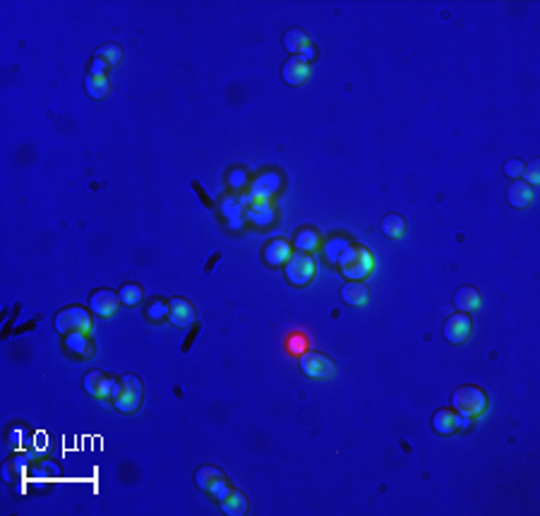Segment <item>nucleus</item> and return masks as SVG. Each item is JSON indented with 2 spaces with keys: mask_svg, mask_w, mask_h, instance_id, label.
I'll return each instance as SVG.
<instances>
[{
  "mask_svg": "<svg viewBox=\"0 0 540 516\" xmlns=\"http://www.w3.org/2000/svg\"><path fill=\"white\" fill-rule=\"evenodd\" d=\"M337 267L341 269V274L351 281H363L374 271V255L363 245H353L348 243V247L344 250V255L339 257Z\"/></svg>",
  "mask_w": 540,
  "mask_h": 516,
  "instance_id": "1",
  "label": "nucleus"
},
{
  "mask_svg": "<svg viewBox=\"0 0 540 516\" xmlns=\"http://www.w3.org/2000/svg\"><path fill=\"white\" fill-rule=\"evenodd\" d=\"M142 399H144V387L137 374H123V377L115 379L111 401H113V406L120 413H135L142 406Z\"/></svg>",
  "mask_w": 540,
  "mask_h": 516,
  "instance_id": "2",
  "label": "nucleus"
},
{
  "mask_svg": "<svg viewBox=\"0 0 540 516\" xmlns=\"http://www.w3.org/2000/svg\"><path fill=\"white\" fill-rule=\"evenodd\" d=\"M485 408H488L485 389L475 384H464L451 394V411H456L461 418H478L480 413H485Z\"/></svg>",
  "mask_w": 540,
  "mask_h": 516,
  "instance_id": "3",
  "label": "nucleus"
},
{
  "mask_svg": "<svg viewBox=\"0 0 540 516\" xmlns=\"http://www.w3.org/2000/svg\"><path fill=\"white\" fill-rule=\"evenodd\" d=\"M53 327L63 337H72V334H91L94 322H91V315L82 305H67V308H63L56 315Z\"/></svg>",
  "mask_w": 540,
  "mask_h": 516,
  "instance_id": "4",
  "label": "nucleus"
},
{
  "mask_svg": "<svg viewBox=\"0 0 540 516\" xmlns=\"http://www.w3.org/2000/svg\"><path fill=\"white\" fill-rule=\"evenodd\" d=\"M284 265H286V279L293 286H308L315 279V271H317L315 257L310 252H293Z\"/></svg>",
  "mask_w": 540,
  "mask_h": 516,
  "instance_id": "5",
  "label": "nucleus"
},
{
  "mask_svg": "<svg viewBox=\"0 0 540 516\" xmlns=\"http://www.w3.org/2000/svg\"><path fill=\"white\" fill-rule=\"evenodd\" d=\"M243 204V216L247 221L257 223V226H269L274 221V207H271L269 199H255L252 194H245L240 199Z\"/></svg>",
  "mask_w": 540,
  "mask_h": 516,
  "instance_id": "6",
  "label": "nucleus"
},
{
  "mask_svg": "<svg viewBox=\"0 0 540 516\" xmlns=\"http://www.w3.org/2000/svg\"><path fill=\"white\" fill-rule=\"evenodd\" d=\"M300 370H303V374H308V377H313V379H324L334 374V363L324 353L305 350V353L300 355Z\"/></svg>",
  "mask_w": 540,
  "mask_h": 516,
  "instance_id": "7",
  "label": "nucleus"
},
{
  "mask_svg": "<svg viewBox=\"0 0 540 516\" xmlns=\"http://www.w3.org/2000/svg\"><path fill=\"white\" fill-rule=\"evenodd\" d=\"M471 425V418H461L456 411H449V408H440L432 416V430L442 437H449L454 432L464 430V427Z\"/></svg>",
  "mask_w": 540,
  "mask_h": 516,
  "instance_id": "8",
  "label": "nucleus"
},
{
  "mask_svg": "<svg viewBox=\"0 0 540 516\" xmlns=\"http://www.w3.org/2000/svg\"><path fill=\"white\" fill-rule=\"evenodd\" d=\"M214 500L218 502L221 512L228 514V516H240V514L247 512V500H245V495H243L238 488H231V485H223V488L218 490L216 495H214Z\"/></svg>",
  "mask_w": 540,
  "mask_h": 516,
  "instance_id": "9",
  "label": "nucleus"
},
{
  "mask_svg": "<svg viewBox=\"0 0 540 516\" xmlns=\"http://www.w3.org/2000/svg\"><path fill=\"white\" fill-rule=\"evenodd\" d=\"M310 75H313V65H310L303 56H291L289 60L284 63V67H281V77H284V82L291 87H300Z\"/></svg>",
  "mask_w": 540,
  "mask_h": 516,
  "instance_id": "10",
  "label": "nucleus"
},
{
  "mask_svg": "<svg viewBox=\"0 0 540 516\" xmlns=\"http://www.w3.org/2000/svg\"><path fill=\"white\" fill-rule=\"evenodd\" d=\"M120 305V295L109 289H99L89 295V310L99 317H113Z\"/></svg>",
  "mask_w": 540,
  "mask_h": 516,
  "instance_id": "11",
  "label": "nucleus"
},
{
  "mask_svg": "<svg viewBox=\"0 0 540 516\" xmlns=\"http://www.w3.org/2000/svg\"><path fill=\"white\" fill-rule=\"evenodd\" d=\"M473 332V322H471L469 313H456L447 319L445 324V339L449 344H464Z\"/></svg>",
  "mask_w": 540,
  "mask_h": 516,
  "instance_id": "12",
  "label": "nucleus"
},
{
  "mask_svg": "<svg viewBox=\"0 0 540 516\" xmlns=\"http://www.w3.org/2000/svg\"><path fill=\"white\" fill-rule=\"evenodd\" d=\"M113 384H115V379L109 377L106 372H101V370H89V372L85 374V389H87V394L94 399H111Z\"/></svg>",
  "mask_w": 540,
  "mask_h": 516,
  "instance_id": "13",
  "label": "nucleus"
},
{
  "mask_svg": "<svg viewBox=\"0 0 540 516\" xmlns=\"http://www.w3.org/2000/svg\"><path fill=\"white\" fill-rule=\"evenodd\" d=\"M194 483L199 485V490H204V493L214 497L223 485H228V480H226V475L221 473V469H216V466H202V469H197V473H194Z\"/></svg>",
  "mask_w": 540,
  "mask_h": 516,
  "instance_id": "14",
  "label": "nucleus"
},
{
  "mask_svg": "<svg viewBox=\"0 0 540 516\" xmlns=\"http://www.w3.org/2000/svg\"><path fill=\"white\" fill-rule=\"evenodd\" d=\"M310 341H313V334L305 327H291L289 332L281 339V348L289 355H303L305 350H310Z\"/></svg>",
  "mask_w": 540,
  "mask_h": 516,
  "instance_id": "15",
  "label": "nucleus"
},
{
  "mask_svg": "<svg viewBox=\"0 0 540 516\" xmlns=\"http://www.w3.org/2000/svg\"><path fill=\"white\" fill-rule=\"evenodd\" d=\"M279 188H281V178H279V173L267 171V173L257 175V178L252 180L250 194H252V197H255V199H271V194L279 192Z\"/></svg>",
  "mask_w": 540,
  "mask_h": 516,
  "instance_id": "16",
  "label": "nucleus"
},
{
  "mask_svg": "<svg viewBox=\"0 0 540 516\" xmlns=\"http://www.w3.org/2000/svg\"><path fill=\"white\" fill-rule=\"evenodd\" d=\"M168 322L173 327H188V324L194 322V308L190 300L185 298H173L168 303Z\"/></svg>",
  "mask_w": 540,
  "mask_h": 516,
  "instance_id": "17",
  "label": "nucleus"
},
{
  "mask_svg": "<svg viewBox=\"0 0 540 516\" xmlns=\"http://www.w3.org/2000/svg\"><path fill=\"white\" fill-rule=\"evenodd\" d=\"M262 257H265L267 265L276 267V265H284L286 260L291 257V243L286 238H274L265 245L262 250Z\"/></svg>",
  "mask_w": 540,
  "mask_h": 516,
  "instance_id": "18",
  "label": "nucleus"
},
{
  "mask_svg": "<svg viewBox=\"0 0 540 516\" xmlns=\"http://www.w3.org/2000/svg\"><path fill=\"white\" fill-rule=\"evenodd\" d=\"M480 300H483V295H480L478 289H473V286H461V289L454 293V305L459 313H473V310H478Z\"/></svg>",
  "mask_w": 540,
  "mask_h": 516,
  "instance_id": "19",
  "label": "nucleus"
},
{
  "mask_svg": "<svg viewBox=\"0 0 540 516\" xmlns=\"http://www.w3.org/2000/svg\"><path fill=\"white\" fill-rule=\"evenodd\" d=\"M319 233H317V228H310V226H303V228H298V231L293 233V247L298 252H313V250H317L319 247Z\"/></svg>",
  "mask_w": 540,
  "mask_h": 516,
  "instance_id": "20",
  "label": "nucleus"
},
{
  "mask_svg": "<svg viewBox=\"0 0 540 516\" xmlns=\"http://www.w3.org/2000/svg\"><path fill=\"white\" fill-rule=\"evenodd\" d=\"M507 199H509V204L517 207V209L528 207V204L533 202V188L528 183H524V180H517V183L509 185Z\"/></svg>",
  "mask_w": 540,
  "mask_h": 516,
  "instance_id": "21",
  "label": "nucleus"
},
{
  "mask_svg": "<svg viewBox=\"0 0 540 516\" xmlns=\"http://www.w3.org/2000/svg\"><path fill=\"white\" fill-rule=\"evenodd\" d=\"M368 298H370V291L365 289L360 281H348V284L341 289V300L348 305H356V308H360V305L368 303Z\"/></svg>",
  "mask_w": 540,
  "mask_h": 516,
  "instance_id": "22",
  "label": "nucleus"
},
{
  "mask_svg": "<svg viewBox=\"0 0 540 516\" xmlns=\"http://www.w3.org/2000/svg\"><path fill=\"white\" fill-rule=\"evenodd\" d=\"M308 46H310V38L303 29H289V32L284 34V48L291 53V56H300Z\"/></svg>",
  "mask_w": 540,
  "mask_h": 516,
  "instance_id": "23",
  "label": "nucleus"
},
{
  "mask_svg": "<svg viewBox=\"0 0 540 516\" xmlns=\"http://www.w3.org/2000/svg\"><path fill=\"white\" fill-rule=\"evenodd\" d=\"M382 233H387L394 240H401L406 236V218L398 216V214H387L382 218Z\"/></svg>",
  "mask_w": 540,
  "mask_h": 516,
  "instance_id": "24",
  "label": "nucleus"
},
{
  "mask_svg": "<svg viewBox=\"0 0 540 516\" xmlns=\"http://www.w3.org/2000/svg\"><path fill=\"white\" fill-rule=\"evenodd\" d=\"M221 212H223V216H226V221H228V226L231 228H240L243 226V204H240V199H223L221 202Z\"/></svg>",
  "mask_w": 540,
  "mask_h": 516,
  "instance_id": "25",
  "label": "nucleus"
},
{
  "mask_svg": "<svg viewBox=\"0 0 540 516\" xmlns=\"http://www.w3.org/2000/svg\"><path fill=\"white\" fill-rule=\"evenodd\" d=\"M85 89H87V94H89L91 99H104V96L109 94V80H106V77H101V75H87Z\"/></svg>",
  "mask_w": 540,
  "mask_h": 516,
  "instance_id": "26",
  "label": "nucleus"
},
{
  "mask_svg": "<svg viewBox=\"0 0 540 516\" xmlns=\"http://www.w3.org/2000/svg\"><path fill=\"white\" fill-rule=\"evenodd\" d=\"M67 350H72L75 355H82V358H89L91 355V344H89V334H72L67 337Z\"/></svg>",
  "mask_w": 540,
  "mask_h": 516,
  "instance_id": "27",
  "label": "nucleus"
},
{
  "mask_svg": "<svg viewBox=\"0 0 540 516\" xmlns=\"http://www.w3.org/2000/svg\"><path fill=\"white\" fill-rule=\"evenodd\" d=\"M120 303L128 305V308H135V305L142 303L144 298V289L139 284H125L123 289H120Z\"/></svg>",
  "mask_w": 540,
  "mask_h": 516,
  "instance_id": "28",
  "label": "nucleus"
},
{
  "mask_svg": "<svg viewBox=\"0 0 540 516\" xmlns=\"http://www.w3.org/2000/svg\"><path fill=\"white\" fill-rule=\"evenodd\" d=\"M96 56L104 58V60L109 63V67H115V65L120 63V58H123V53H120V46L106 43V46H101L99 51H96Z\"/></svg>",
  "mask_w": 540,
  "mask_h": 516,
  "instance_id": "29",
  "label": "nucleus"
},
{
  "mask_svg": "<svg viewBox=\"0 0 540 516\" xmlns=\"http://www.w3.org/2000/svg\"><path fill=\"white\" fill-rule=\"evenodd\" d=\"M348 247V240H344V238H334V240L327 243V260L332 262V265H337L339 257L344 255V250Z\"/></svg>",
  "mask_w": 540,
  "mask_h": 516,
  "instance_id": "30",
  "label": "nucleus"
},
{
  "mask_svg": "<svg viewBox=\"0 0 540 516\" xmlns=\"http://www.w3.org/2000/svg\"><path fill=\"white\" fill-rule=\"evenodd\" d=\"M147 317L152 319V322H161V319H168V303H164V300H154V303H149Z\"/></svg>",
  "mask_w": 540,
  "mask_h": 516,
  "instance_id": "31",
  "label": "nucleus"
},
{
  "mask_svg": "<svg viewBox=\"0 0 540 516\" xmlns=\"http://www.w3.org/2000/svg\"><path fill=\"white\" fill-rule=\"evenodd\" d=\"M524 183H528L531 188H536L540 183V161H531L528 164V168H524Z\"/></svg>",
  "mask_w": 540,
  "mask_h": 516,
  "instance_id": "32",
  "label": "nucleus"
},
{
  "mask_svg": "<svg viewBox=\"0 0 540 516\" xmlns=\"http://www.w3.org/2000/svg\"><path fill=\"white\" fill-rule=\"evenodd\" d=\"M524 168H526V166H524L521 159H509L507 166H504V175H507V178H512V180H521Z\"/></svg>",
  "mask_w": 540,
  "mask_h": 516,
  "instance_id": "33",
  "label": "nucleus"
},
{
  "mask_svg": "<svg viewBox=\"0 0 540 516\" xmlns=\"http://www.w3.org/2000/svg\"><path fill=\"white\" fill-rule=\"evenodd\" d=\"M106 72H109V63H106L104 58H99V56L91 58V63H89V75L106 77Z\"/></svg>",
  "mask_w": 540,
  "mask_h": 516,
  "instance_id": "34",
  "label": "nucleus"
},
{
  "mask_svg": "<svg viewBox=\"0 0 540 516\" xmlns=\"http://www.w3.org/2000/svg\"><path fill=\"white\" fill-rule=\"evenodd\" d=\"M199 329H202V324H199V322H197V324H194V329H192V332H190V334H188V339H185V344H183V346H180V350H183V353H188V350H190V348H192V344H194V339H197Z\"/></svg>",
  "mask_w": 540,
  "mask_h": 516,
  "instance_id": "35",
  "label": "nucleus"
},
{
  "mask_svg": "<svg viewBox=\"0 0 540 516\" xmlns=\"http://www.w3.org/2000/svg\"><path fill=\"white\" fill-rule=\"evenodd\" d=\"M192 190H194V192H197V194H199V199H202V204H204V207H207V209H212V202H209L207 192H204V190H202V185H199V183H197V180H192Z\"/></svg>",
  "mask_w": 540,
  "mask_h": 516,
  "instance_id": "36",
  "label": "nucleus"
},
{
  "mask_svg": "<svg viewBox=\"0 0 540 516\" xmlns=\"http://www.w3.org/2000/svg\"><path fill=\"white\" fill-rule=\"evenodd\" d=\"M243 180H245V173H243V171H236V173H231V185H236V188H240V185H243Z\"/></svg>",
  "mask_w": 540,
  "mask_h": 516,
  "instance_id": "37",
  "label": "nucleus"
},
{
  "mask_svg": "<svg viewBox=\"0 0 540 516\" xmlns=\"http://www.w3.org/2000/svg\"><path fill=\"white\" fill-rule=\"evenodd\" d=\"M218 260H221V252H214V255L209 257V265H207V269H204V271H207V274H209V271H212V267H216V262H218Z\"/></svg>",
  "mask_w": 540,
  "mask_h": 516,
  "instance_id": "38",
  "label": "nucleus"
}]
</instances>
